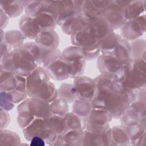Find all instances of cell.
<instances>
[{"mask_svg": "<svg viewBox=\"0 0 146 146\" xmlns=\"http://www.w3.org/2000/svg\"><path fill=\"white\" fill-rule=\"evenodd\" d=\"M124 67V76L120 82L125 88L137 94L145 87V59L131 58Z\"/></svg>", "mask_w": 146, "mask_h": 146, "instance_id": "obj_1", "label": "cell"}, {"mask_svg": "<svg viewBox=\"0 0 146 146\" xmlns=\"http://www.w3.org/2000/svg\"><path fill=\"white\" fill-rule=\"evenodd\" d=\"M72 44L79 47L85 60H92L97 58L100 52V41L84 28L71 35Z\"/></svg>", "mask_w": 146, "mask_h": 146, "instance_id": "obj_2", "label": "cell"}, {"mask_svg": "<svg viewBox=\"0 0 146 146\" xmlns=\"http://www.w3.org/2000/svg\"><path fill=\"white\" fill-rule=\"evenodd\" d=\"M112 116L106 109L92 108L86 117V130L95 133H104L110 129Z\"/></svg>", "mask_w": 146, "mask_h": 146, "instance_id": "obj_3", "label": "cell"}, {"mask_svg": "<svg viewBox=\"0 0 146 146\" xmlns=\"http://www.w3.org/2000/svg\"><path fill=\"white\" fill-rule=\"evenodd\" d=\"M98 67L102 74L111 76L120 82L123 78L124 67L113 54L100 55L98 59Z\"/></svg>", "mask_w": 146, "mask_h": 146, "instance_id": "obj_4", "label": "cell"}, {"mask_svg": "<svg viewBox=\"0 0 146 146\" xmlns=\"http://www.w3.org/2000/svg\"><path fill=\"white\" fill-rule=\"evenodd\" d=\"M120 117L124 126L135 125L145 121V102L134 100L124 110Z\"/></svg>", "mask_w": 146, "mask_h": 146, "instance_id": "obj_5", "label": "cell"}, {"mask_svg": "<svg viewBox=\"0 0 146 146\" xmlns=\"http://www.w3.org/2000/svg\"><path fill=\"white\" fill-rule=\"evenodd\" d=\"M74 86L77 99L92 101L96 92V86L94 79L87 76H79L75 79Z\"/></svg>", "mask_w": 146, "mask_h": 146, "instance_id": "obj_6", "label": "cell"}, {"mask_svg": "<svg viewBox=\"0 0 146 146\" xmlns=\"http://www.w3.org/2000/svg\"><path fill=\"white\" fill-rule=\"evenodd\" d=\"M102 15L113 29L121 27L127 21L124 14V9L117 4L109 5L102 11Z\"/></svg>", "mask_w": 146, "mask_h": 146, "instance_id": "obj_7", "label": "cell"}, {"mask_svg": "<svg viewBox=\"0 0 146 146\" xmlns=\"http://www.w3.org/2000/svg\"><path fill=\"white\" fill-rule=\"evenodd\" d=\"M86 19L87 23L84 28L99 41L113 31V29L103 17Z\"/></svg>", "mask_w": 146, "mask_h": 146, "instance_id": "obj_8", "label": "cell"}, {"mask_svg": "<svg viewBox=\"0 0 146 146\" xmlns=\"http://www.w3.org/2000/svg\"><path fill=\"white\" fill-rule=\"evenodd\" d=\"M50 78L62 80L70 78V68L68 62L62 56L55 60L44 68Z\"/></svg>", "mask_w": 146, "mask_h": 146, "instance_id": "obj_9", "label": "cell"}, {"mask_svg": "<svg viewBox=\"0 0 146 146\" xmlns=\"http://www.w3.org/2000/svg\"><path fill=\"white\" fill-rule=\"evenodd\" d=\"M49 76L44 67L38 66L26 77V90L30 97L33 92L42 84L49 81Z\"/></svg>", "mask_w": 146, "mask_h": 146, "instance_id": "obj_10", "label": "cell"}, {"mask_svg": "<svg viewBox=\"0 0 146 146\" xmlns=\"http://www.w3.org/2000/svg\"><path fill=\"white\" fill-rule=\"evenodd\" d=\"M110 128L104 133H95L83 131L82 145H110Z\"/></svg>", "mask_w": 146, "mask_h": 146, "instance_id": "obj_11", "label": "cell"}, {"mask_svg": "<svg viewBox=\"0 0 146 146\" xmlns=\"http://www.w3.org/2000/svg\"><path fill=\"white\" fill-rule=\"evenodd\" d=\"M58 95V91L54 84L47 81L39 86L30 97L38 98L46 103H50L56 99Z\"/></svg>", "mask_w": 146, "mask_h": 146, "instance_id": "obj_12", "label": "cell"}, {"mask_svg": "<svg viewBox=\"0 0 146 146\" xmlns=\"http://www.w3.org/2000/svg\"><path fill=\"white\" fill-rule=\"evenodd\" d=\"M144 30L136 19L127 21L121 27V33L123 39L133 41L141 36Z\"/></svg>", "mask_w": 146, "mask_h": 146, "instance_id": "obj_13", "label": "cell"}, {"mask_svg": "<svg viewBox=\"0 0 146 146\" xmlns=\"http://www.w3.org/2000/svg\"><path fill=\"white\" fill-rule=\"evenodd\" d=\"M131 140V145L143 146L145 137V121L129 126H124Z\"/></svg>", "mask_w": 146, "mask_h": 146, "instance_id": "obj_14", "label": "cell"}, {"mask_svg": "<svg viewBox=\"0 0 146 146\" xmlns=\"http://www.w3.org/2000/svg\"><path fill=\"white\" fill-rule=\"evenodd\" d=\"M84 130L70 129L59 135L54 145H82Z\"/></svg>", "mask_w": 146, "mask_h": 146, "instance_id": "obj_15", "label": "cell"}, {"mask_svg": "<svg viewBox=\"0 0 146 146\" xmlns=\"http://www.w3.org/2000/svg\"><path fill=\"white\" fill-rule=\"evenodd\" d=\"M17 121L19 127L23 129L29 125L36 118L32 113L29 104V98L25 99L17 107Z\"/></svg>", "mask_w": 146, "mask_h": 146, "instance_id": "obj_16", "label": "cell"}, {"mask_svg": "<svg viewBox=\"0 0 146 146\" xmlns=\"http://www.w3.org/2000/svg\"><path fill=\"white\" fill-rule=\"evenodd\" d=\"M35 39L37 44L45 48H56L59 43V36L54 30L40 32Z\"/></svg>", "mask_w": 146, "mask_h": 146, "instance_id": "obj_17", "label": "cell"}, {"mask_svg": "<svg viewBox=\"0 0 146 146\" xmlns=\"http://www.w3.org/2000/svg\"><path fill=\"white\" fill-rule=\"evenodd\" d=\"M19 25L23 35L29 39H35L40 33L34 18L27 15H25L21 18Z\"/></svg>", "mask_w": 146, "mask_h": 146, "instance_id": "obj_18", "label": "cell"}, {"mask_svg": "<svg viewBox=\"0 0 146 146\" xmlns=\"http://www.w3.org/2000/svg\"><path fill=\"white\" fill-rule=\"evenodd\" d=\"M34 18L40 32L53 30L57 24L54 15L47 10H42Z\"/></svg>", "mask_w": 146, "mask_h": 146, "instance_id": "obj_19", "label": "cell"}, {"mask_svg": "<svg viewBox=\"0 0 146 146\" xmlns=\"http://www.w3.org/2000/svg\"><path fill=\"white\" fill-rule=\"evenodd\" d=\"M87 23V19L82 15H75L68 19L62 25L63 33L72 35L82 30Z\"/></svg>", "mask_w": 146, "mask_h": 146, "instance_id": "obj_20", "label": "cell"}, {"mask_svg": "<svg viewBox=\"0 0 146 146\" xmlns=\"http://www.w3.org/2000/svg\"><path fill=\"white\" fill-rule=\"evenodd\" d=\"M110 145H130L131 140L124 126L110 128Z\"/></svg>", "mask_w": 146, "mask_h": 146, "instance_id": "obj_21", "label": "cell"}, {"mask_svg": "<svg viewBox=\"0 0 146 146\" xmlns=\"http://www.w3.org/2000/svg\"><path fill=\"white\" fill-rule=\"evenodd\" d=\"M30 107L36 118L45 119L51 114L50 103L35 98H29Z\"/></svg>", "mask_w": 146, "mask_h": 146, "instance_id": "obj_22", "label": "cell"}, {"mask_svg": "<svg viewBox=\"0 0 146 146\" xmlns=\"http://www.w3.org/2000/svg\"><path fill=\"white\" fill-rule=\"evenodd\" d=\"M44 120L47 127L58 135H63L68 131L65 115L59 116L51 113Z\"/></svg>", "mask_w": 146, "mask_h": 146, "instance_id": "obj_23", "label": "cell"}, {"mask_svg": "<svg viewBox=\"0 0 146 146\" xmlns=\"http://www.w3.org/2000/svg\"><path fill=\"white\" fill-rule=\"evenodd\" d=\"M48 128L44 119L35 118L33 121L27 127L23 129V133L25 139L30 141L35 136H40L41 133Z\"/></svg>", "mask_w": 146, "mask_h": 146, "instance_id": "obj_24", "label": "cell"}, {"mask_svg": "<svg viewBox=\"0 0 146 146\" xmlns=\"http://www.w3.org/2000/svg\"><path fill=\"white\" fill-rule=\"evenodd\" d=\"M121 39L119 35L112 32L100 40V51L104 54H113Z\"/></svg>", "mask_w": 146, "mask_h": 146, "instance_id": "obj_25", "label": "cell"}, {"mask_svg": "<svg viewBox=\"0 0 146 146\" xmlns=\"http://www.w3.org/2000/svg\"><path fill=\"white\" fill-rule=\"evenodd\" d=\"M113 54L123 64H125L131 58V47L128 42L121 39Z\"/></svg>", "mask_w": 146, "mask_h": 146, "instance_id": "obj_26", "label": "cell"}, {"mask_svg": "<svg viewBox=\"0 0 146 146\" xmlns=\"http://www.w3.org/2000/svg\"><path fill=\"white\" fill-rule=\"evenodd\" d=\"M25 38V36L20 31L9 30L5 34L4 41L10 47L17 48L23 44Z\"/></svg>", "mask_w": 146, "mask_h": 146, "instance_id": "obj_27", "label": "cell"}, {"mask_svg": "<svg viewBox=\"0 0 146 146\" xmlns=\"http://www.w3.org/2000/svg\"><path fill=\"white\" fill-rule=\"evenodd\" d=\"M68 130H84L86 118L79 116L74 112H67L65 115Z\"/></svg>", "mask_w": 146, "mask_h": 146, "instance_id": "obj_28", "label": "cell"}, {"mask_svg": "<svg viewBox=\"0 0 146 146\" xmlns=\"http://www.w3.org/2000/svg\"><path fill=\"white\" fill-rule=\"evenodd\" d=\"M5 5L1 4V8L7 14L9 17H15L19 15L22 11L25 5L21 4L22 1H10L3 2Z\"/></svg>", "mask_w": 146, "mask_h": 146, "instance_id": "obj_29", "label": "cell"}, {"mask_svg": "<svg viewBox=\"0 0 146 146\" xmlns=\"http://www.w3.org/2000/svg\"><path fill=\"white\" fill-rule=\"evenodd\" d=\"M21 142L19 135L15 132L1 129L0 145H18Z\"/></svg>", "mask_w": 146, "mask_h": 146, "instance_id": "obj_30", "label": "cell"}, {"mask_svg": "<svg viewBox=\"0 0 146 146\" xmlns=\"http://www.w3.org/2000/svg\"><path fill=\"white\" fill-rule=\"evenodd\" d=\"M92 108L90 102L82 100L76 99L74 101L72 106V111L76 115L86 118Z\"/></svg>", "mask_w": 146, "mask_h": 146, "instance_id": "obj_31", "label": "cell"}, {"mask_svg": "<svg viewBox=\"0 0 146 146\" xmlns=\"http://www.w3.org/2000/svg\"><path fill=\"white\" fill-rule=\"evenodd\" d=\"M130 47L131 58L145 59V41L144 39L133 40L130 44Z\"/></svg>", "mask_w": 146, "mask_h": 146, "instance_id": "obj_32", "label": "cell"}, {"mask_svg": "<svg viewBox=\"0 0 146 146\" xmlns=\"http://www.w3.org/2000/svg\"><path fill=\"white\" fill-rule=\"evenodd\" d=\"M58 94L60 98L68 103H71L77 99L75 87L74 85L71 84H62L58 91Z\"/></svg>", "mask_w": 146, "mask_h": 146, "instance_id": "obj_33", "label": "cell"}, {"mask_svg": "<svg viewBox=\"0 0 146 146\" xmlns=\"http://www.w3.org/2000/svg\"><path fill=\"white\" fill-rule=\"evenodd\" d=\"M68 63L70 68V78L75 79L83 74L85 66L84 59H76Z\"/></svg>", "mask_w": 146, "mask_h": 146, "instance_id": "obj_34", "label": "cell"}, {"mask_svg": "<svg viewBox=\"0 0 146 146\" xmlns=\"http://www.w3.org/2000/svg\"><path fill=\"white\" fill-rule=\"evenodd\" d=\"M67 103L62 98L56 99L50 103L51 113L59 116H64L68 112V110Z\"/></svg>", "mask_w": 146, "mask_h": 146, "instance_id": "obj_35", "label": "cell"}, {"mask_svg": "<svg viewBox=\"0 0 146 146\" xmlns=\"http://www.w3.org/2000/svg\"><path fill=\"white\" fill-rule=\"evenodd\" d=\"M144 11V5L133 4V2H130L128 5L124 9V14L127 21L135 19L141 15Z\"/></svg>", "mask_w": 146, "mask_h": 146, "instance_id": "obj_36", "label": "cell"}, {"mask_svg": "<svg viewBox=\"0 0 146 146\" xmlns=\"http://www.w3.org/2000/svg\"><path fill=\"white\" fill-rule=\"evenodd\" d=\"M58 136L59 135L56 132L49 128H47L41 133L39 136L44 139L46 144L54 145L58 137Z\"/></svg>", "mask_w": 146, "mask_h": 146, "instance_id": "obj_37", "label": "cell"}, {"mask_svg": "<svg viewBox=\"0 0 146 146\" xmlns=\"http://www.w3.org/2000/svg\"><path fill=\"white\" fill-rule=\"evenodd\" d=\"M14 106V103L11 102L6 92L1 91V108L8 111H10Z\"/></svg>", "mask_w": 146, "mask_h": 146, "instance_id": "obj_38", "label": "cell"}, {"mask_svg": "<svg viewBox=\"0 0 146 146\" xmlns=\"http://www.w3.org/2000/svg\"><path fill=\"white\" fill-rule=\"evenodd\" d=\"M10 116L6 111L1 108V129L6 128L9 124Z\"/></svg>", "mask_w": 146, "mask_h": 146, "instance_id": "obj_39", "label": "cell"}, {"mask_svg": "<svg viewBox=\"0 0 146 146\" xmlns=\"http://www.w3.org/2000/svg\"><path fill=\"white\" fill-rule=\"evenodd\" d=\"M29 141L31 146H44L46 144L44 139L39 136L33 137Z\"/></svg>", "mask_w": 146, "mask_h": 146, "instance_id": "obj_40", "label": "cell"}, {"mask_svg": "<svg viewBox=\"0 0 146 146\" xmlns=\"http://www.w3.org/2000/svg\"><path fill=\"white\" fill-rule=\"evenodd\" d=\"M11 47L5 41L1 43V59H3L11 51Z\"/></svg>", "mask_w": 146, "mask_h": 146, "instance_id": "obj_41", "label": "cell"}, {"mask_svg": "<svg viewBox=\"0 0 146 146\" xmlns=\"http://www.w3.org/2000/svg\"><path fill=\"white\" fill-rule=\"evenodd\" d=\"M9 16L3 11V9L1 8V27L3 29L6 26L8 23Z\"/></svg>", "mask_w": 146, "mask_h": 146, "instance_id": "obj_42", "label": "cell"}]
</instances>
